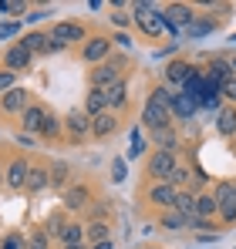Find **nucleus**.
<instances>
[{"label": "nucleus", "instance_id": "1", "mask_svg": "<svg viewBox=\"0 0 236 249\" xmlns=\"http://www.w3.org/2000/svg\"><path fill=\"white\" fill-rule=\"evenodd\" d=\"M176 168H179V162H176V152L156 148V152H152V159H149V165H145V172H149V178H156V182H169Z\"/></svg>", "mask_w": 236, "mask_h": 249}, {"label": "nucleus", "instance_id": "2", "mask_svg": "<svg viewBox=\"0 0 236 249\" xmlns=\"http://www.w3.org/2000/svg\"><path fill=\"white\" fill-rule=\"evenodd\" d=\"M78 41H84V27L75 20H58L51 27V47L54 51H64L68 44H78Z\"/></svg>", "mask_w": 236, "mask_h": 249}, {"label": "nucleus", "instance_id": "3", "mask_svg": "<svg viewBox=\"0 0 236 249\" xmlns=\"http://www.w3.org/2000/svg\"><path fill=\"white\" fill-rule=\"evenodd\" d=\"M162 14V20H165V27H169V34H186V27L193 24V10L186 7V3H169L165 10H158Z\"/></svg>", "mask_w": 236, "mask_h": 249}, {"label": "nucleus", "instance_id": "4", "mask_svg": "<svg viewBox=\"0 0 236 249\" xmlns=\"http://www.w3.org/2000/svg\"><path fill=\"white\" fill-rule=\"evenodd\" d=\"M88 81H91V88H112V84H118L121 81V61H105V64L91 68Z\"/></svg>", "mask_w": 236, "mask_h": 249}, {"label": "nucleus", "instance_id": "5", "mask_svg": "<svg viewBox=\"0 0 236 249\" xmlns=\"http://www.w3.org/2000/svg\"><path fill=\"white\" fill-rule=\"evenodd\" d=\"M216 206H219V219L223 222H236V182H219Z\"/></svg>", "mask_w": 236, "mask_h": 249}, {"label": "nucleus", "instance_id": "6", "mask_svg": "<svg viewBox=\"0 0 236 249\" xmlns=\"http://www.w3.org/2000/svg\"><path fill=\"white\" fill-rule=\"evenodd\" d=\"M132 17H135V24L142 27V34H149V37H162V34H169V27H165L158 7H156V10H135Z\"/></svg>", "mask_w": 236, "mask_h": 249}, {"label": "nucleus", "instance_id": "7", "mask_svg": "<svg viewBox=\"0 0 236 249\" xmlns=\"http://www.w3.org/2000/svg\"><path fill=\"white\" fill-rule=\"evenodd\" d=\"M169 122H172V111H169V108H162V105H152V101H145V108H142V124H145L149 131L169 128Z\"/></svg>", "mask_w": 236, "mask_h": 249}, {"label": "nucleus", "instance_id": "8", "mask_svg": "<svg viewBox=\"0 0 236 249\" xmlns=\"http://www.w3.org/2000/svg\"><path fill=\"white\" fill-rule=\"evenodd\" d=\"M17 44H20L31 57H34V54H54V47H51V34H44V31H31V34H24Z\"/></svg>", "mask_w": 236, "mask_h": 249}, {"label": "nucleus", "instance_id": "9", "mask_svg": "<svg viewBox=\"0 0 236 249\" xmlns=\"http://www.w3.org/2000/svg\"><path fill=\"white\" fill-rule=\"evenodd\" d=\"M176 196H179L176 185H169V182H156V185L149 189L145 199H149L152 206H158V209H176Z\"/></svg>", "mask_w": 236, "mask_h": 249}, {"label": "nucleus", "instance_id": "10", "mask_svg": "<svg viewBox=\"0 0 236 249\" xmlns=\"http://www.w3.org/2000/svg\"><path fill=\"white\" fill-rule=\"evenodd\" d=\"M27 175H31V165H27V159H14L7 172H3V182L10 185V189H27Z\"/></svg>", "mask_w": 236, "mask_h": 249}, {"label": "nucleus", "instance_id": "11", "mask_svg": "<svg viewBox=\"0 0 236 249\" xmlns=\"http://www.w3.org/2000/svg\"><path fill=\"white\" fill-rule=\"evenodd\" d=\"M112 54V41L108 37H88L84 41V51H81V57L88 61V64H98V61H105Z\"/></svg>", "mask_w": 236, "mask_h": 249}, {"label": "nucleus", "instance_id": "12", "mask_svg": "<svg viewBox=\"0 0 236 249\" xmlns=\"http://www.w3.org/2000/svg\"><path fill=\"white\" fill-rule=\"evenodd\" d=\"M47 108H40V105H31L24 115H20V124H24V135H40L44 131V122H47Z\"/></svg>", "mask_w": 236, "mask_h": 249}, {"label": "nucleus", "instance_id": "13", "mask_svg": "<svg viewBox=\"0 0 236 249\" xmlns=\"http://www.w3.org/2000/svg\"><path fill=\"white\" fill-rule=\"evenodd\" d=\"M3 68L7 71H31V54L20 47V44H14V47H7V54H3Z\"/></svg>", "mask_w": 236, "mask_h": 249}, {"label": "nucleus", "instance_id": "14", "mask_svg": "<svg viewBox=\"0 0 236 249\" xmlns=\"http://www.w3.org/2000/svg\"><path fill=\"white\" fill-rule=\"evenodd\" d=\"M64 128L71 131V138H75V142H81L84 135H91V118H88L84 111H71V115L64 118Z\"/></svg>", "mask_w": 236, "mask_h": 249}, {"label": "nucleus", "instance_id": "15", "mask_svg": "<svg viewBox=\"0 0 236 249\" xmlns=\"http://www.w3.org/2000/svg\"><path fill=\"white\" fill-rule=\"evenodd\" d=\"M31 108V91H24V88H14V91H7L3 94V111H27Z\"/></svg>", "mask_w": 236, "mask_h": 249}, {"label": "nucleus", "instance_id": "16", "mask_svg": "<svg viewBox=\"0 0 236 249\" xmlns=\"http://www.w3.org/2000/svg\"><path fill=\"white\" fill-rule=\"evenodd\" d=\"M115 128H118L115 111H101L98 118H91V135L95 138H108V135H115Z\"/></svg>", "mask_w": 236, "mask_h": 249}, {"label": "nucleus", "instance_id": "17", "mask_svg": "<svg viewBox=\"0 0 236 249\" xmlns=\"http://www.w3.org/2000/svg\"><path fill=\"white\" fill-rule=\"evenodd\" d=\"M196 111H199L196 98H189V94H176V101H172V115H176L179 122H189Z\"/></svg>", "mask_w": 236, "mask_h": 249}, {"label": "nucleus", "instance_id": "18", "mask_svg": "<svg viewBox=\"0 0 236 249\" xmlns=\"http://www.w3.org/2000/svg\"><path fill=\"white\" fill-rule=\"evenodd\" d=\"M101 111H108L105 88H91V94H88V101H84V115H88V118H98Z\"/></svg>", "mask_w": 236, "mask_h": 249}, {"label": "nucleus", "instance_id": "19", "mask_svg": "<svg viewBox=\"0 0 236 249\" xmlns=\"http://www.w3.org/2000/svg\"><path fill=\"white\" fill-rule=\"evenodd\" d=\"M88 202H91V192H88V185H71V189L64 192V206L75 209V212H78V209H84Z\"/></svg>", "mask_w": 236, "mask_h": 249}, {"label": "nucleus", "instance_id": "20", "mask_svg": "<svg viewBox=\"0 0 236 249\" xmlns=\"http://www.w3.org/2000/svg\"><path fill=\"white\" fill-rule=\"evenodd\" d=\"M105 98H108V111L125 108V105H128V88H125V81H118V84H112V88H105Z\"/></svg>", "mask_w": 236, "mask_h": 249}, {"label": "nucleus", "instance_id": "21", "mask_svg": "<svg viewBox=\"0 0 236 249\" xmlns=\"http://www.w3.org/2000/svg\"><path fill=\"white\" fill-rule=\"evenodd\" d=\"M202 88H206V71H199V68H193V74L186 78V84H182V94H189V98H202Z\"/></svg>", "mask_w": 236, "mask_h": 249}, {"label": "nucleus", "instance_id": "22", "mask_svg": "<svg viewBox=\"0 0 236 249\" xmlns=\"http://www.w3.org/2000/svg\"><path fill=\"white\" fill-rule=\"evenodd\" d=\"M84 236H88V229L81 222H68L64 232H61V243L64 246H84Z\"/></svg>", "mask_w": 236, "mask_h": 249}, {"label": "nucleus", "instance_id": "23", "mask_svg": "<svg viewBox=\"0 0 236 249\" xmlns=\"http://www.w3.org/2000/svg\"><path fill=\"white\" fill-rule=\"evenodd\" d=\"M193 74V64H186V61H172L169 68H165V78L176 84H186V78Z\"/></svg>", "mask_w": 236, "mask_h": 249}, {"label": "nucleus", "instance_id": "24", "mask_svg": "<svg viewBox=\"0 0 236 249\" xmlns=\"http://www.w3.org/2000/svg\"><path fill=\"white\" fill-rule=\"evenodd\" d=\"M216 131H219V135H233L236 131V111L233 108H219V115H216Z\"/></svg>", "mask_w": 236, "mask_h": 249}, {"label": "nucleus", "instance_id": "25", "mask_svg": "<svg viewBox=\"0 0 236 249\" xmlns=\"http://www.w3.org/2000/svg\"><path fill=\"white\" fill-rule=\"evenodd\" d=\"M51 185V172L47 168H31V175H27V189L31 192H44Z\"/></svg>", "mask_w": 236, "mask_h": 249}, {"label": "nucleus", "instance_id": "26", "mask_svg": "<svg viewBox=\"0 0 236 249\" xmlns=\"http://www.w3.org/2000/svg\"><path fill=\"white\" fill-rule=\"evenodd\" d=\"M206 78H213V81H216V84H226V81H230V78H233V74H230V64L216 57V61H213V64L206 68Z\"/></svg>", "mask_w": 236, "mask_h": 249}, {"label": "nucleus", "instance_id": "27", "mask_svg": "<svg viewBox=\"0 0 236 249\" xmlns=\"http://www.w3.org/2000/svg\"><path fill=\"white\" fill-rule=\"evenodd\" d=\"M152 142H156L158 148H165V152H176V145H179V138H176L172 128H158V131H152Z\"/></svg>", "mask_w": 236, "mask_h": 249}, {"label": "nucleus", "instance_id": "28", "mask_svg": "<svg viewBox=\"0 0 236 249\" xmlns=\"http://www.w3.org/2000/svg\"><path fill=\"white\" fill-rule=\"evenodd\" d=\"M216 212H219L216 196H196V215H199V219H213Z\"/></svg>", "mask_w": 236, "mask_h": 249}, {"label": "nucleus", "instance_id": "29", "mask_svg": "<svg viewBox=\"0 0 236 249\" xmlns=\"http://www.w3.org/2000/svg\"><path fill=\"white\" fill-rule=\"evenodd\" d=\"M162 226H165V229H189V219H186L179 209H165V212H162Z\"/></svg>", "mask_w": 236, "mask_h": 249}, {"label": "nucleus", "instance_id": "30", "mask_svg": "<svg viewBox=\"0 0 236 249\" xmlns=\"http://www.w3.org/2000/svg\"><path fill=\"white\" fill-rule=\"evenodd\" d=\"M176 209H179L186 219H196V196H193V192H179V196H176Z\"/></svg>", "mask_w": 236, "mask_h": 249}, {"label": "nucleus", "instance_id": "31", "mask_svg": "<svg viewBox=\"0 0 236 249\" xmlns=\"http://www.w3.org/2000/svg\"><path fill=\"white\" fill-rule=\"evenodd\" d=\"M145 152H149L145 135H142L138 128H132V148H128V159H138V155H145Z\"/></svg>", "mask_w": 236, "mask_h": 249}, {"label": "nucleus", "instance_id": "32", "mask_svg": "<svg viewBox=\"0 0 236 249\" xmlns=\"http://www.w3.org/2000/svg\"><path fill=\"white\" fill-rule=\"evenodd\" d=\"M64 131V122L58 118V115H47V122H44V131H40V138H58Z\"/></svg>", "mask_w": 236, "mask_h": 249}, {"label": "nucleus", "instance_id": "33", "mask_svg": "<svg viewBox=\"0 0 236 249\" xmlns=\"http://www.w3.org/2000/svg\"><path fill=\"white\" fill-rule=\"evenodd\" d=\"M108 229H112V226L98 219V222L88 226V239H91V243H105V239H108Z\"/></svg>", "mask_w": 236, "mask_h": 249}, {"label": "nucleus", "instance_id": "34", "mask_svg": "<svg viewBox=\"0 0 236 249\" xmlns=\"http://www.w3.org/2000/svg\"><path fill=\"white\" fill-rule=\"evenodd\" d=\"M149 101H152V105H162V108H169V111H172V101H176V94H169V88L162 84V88H156V91H152V98H149Z\"/></svg>", "mask_w": 236, "mask_h": 249}, {"label": "nucleus", "instance_id": "35", "mask_svg": "<svg viewBox=\"0 0 236 249\" xmlns=\"http://www.w3.org/2000/svg\"><path fill=\"white\" fill-rule=\"evenodd\" d=\"M51 185H58V189H64V185H68V165H64V162L51 165Z\"/></svg>", "mask_w": 236, "mask_h": 249}, {"label": "nucleus", "instance_id": "36", "mask_svg": "<svg viewBox=\"0 0 236 249\" xmlns=\"http://www.w3.org/2000/svg\"><path fill=\"white\" fill-rule=\"evenodd\" d=\"M209 31H213V24H209V20H193V24L186 27V34H189V37H206Z\"/></svg>", "mask_w": 236, "mask_h": 249}, {"label": "nucleus", "instance_id": "37", "mask_svg": "<svg viewBox=\"0 0 236 249\" xmlns=\"http://www.w3.org/2000/svg\"><path fill=\"white\" fill-rule=\"evenodd\" d=\"M27 10V3H20V0H0V14H24Z\"/></svg>", "mask_w": 236, "mask_h": 249}, {"label": "nucleus", "instance_id": "38", "mask_svg": "<svg viewBox=\"0 0 236 249\" xmlns=\"http://www.w3.org/2000/svg\"><path fill=\"white\" fill-rule=\"evenodd\" d=\"M189 178H193V172H189V168H176V172H172V178H169V185H186V182H189Z\"/></svg>", "mask_w": 236, "mask_h": 249}, {"label": "nucleus", "instance_id": "39", "mask_svg": "<svg viewBox=\"0 0 236 249\" xmlns=\"http://www.w3.org/2000/svg\"><path fill=\"white\" fill-rule=\"evenodd\" d=\"M112 178L115 182H125V159H115L112 162Z\"/></svg>", "mask_w": 236, "mask_h": 249}, {"label": "nucleus", "instance_id": "40", "mask_svg": "<svg viewBox=\"0 0 236 249\" xmlns=\"http://www.w3.org/2000/svg\"><path fill=\"white\" fill-rule=\"evenodd\" d=\"M27 249H47V232H34L31 243H27Z\"/></svg>", "mask_w": 236, "mask_h": 249}, {"label": "nucleus", "instance_id": "41", "mask_svg": "<svg viewBox=\"0 0 236 249\" xmlns=\"http://www.w3.org/2000/svg\"><path fill=\"white\" fill-rule=\"evenodd\" d=\"M0 91H14V71H0Z\"/></svg>", "mask_w": 236, "mask_h": 249}, {"label": "nucleus", "instance_id": "42", "mask_svg": "<svg viewBox=\"0 0 236 249\" xmlns=\"http://www.w3.org/2000/svg\"><path fill=\"white\" fill-rule=\"evenodd\" d=\"M47 232H51V236H61V232H64V222H61V215H54V219L47 222Z\"/></svg>", "mask_w": 236, "mask_h": 249}, {"label": "nucleus", "instance_id": "43", "mask_svg": "<svg viewBox=\"0 0 236 249\" xmlns=\"http://www.w3.org/2000/svg\"><path fill=\"white\" fill-rule=\"evenodd\" d=\"M223 98L226 101H236V78H230V81L223 84Z\"/></svg>", "mask_w": 236, "mask_h": 249}, {"label": "nucleus", "instance_id": "44", "mask_svg": "<svg viewBox=\"0 0 236 249\" xmlns=\"http://www.w3.org/2000/svg\"><path fill=\"white\" fill-rule=\"evenodd\" d=\"M17 31H20V27H17L14 20H10V24H0V37H14Z\"/></svg>", "mask_w": 236, "mask_h": 249}, {"label": "nucleus", "instance_id": "45", "mask_svg": "<svg viewBox=\"0 0 236 249\" xmlns=\"http://www.w3.org/2000/svg\"><path fill=\"white\" fill-rule=\"evenodd\" d=\"M115 41L121 44V47H132V37H128V34H115Z\"/></svg>", "mask_w": 236, "mask_h": 249}, {"label": "nucleus", "instance_id": "46", "mask_svg": "<svg viewBox=\"0 0 236 249\" xmlns=\"http://www.w3.org/2000/svg\"><path fill=\"white\" fill-rule=\"evenodd\" d=\"M112 20H115L118 27H125V24H128V17H125V14H112Z\"/></svg>", "mask_w": 236, "mask_h": 249}, {"label": "nucleus", "instance_id": "47", "mask_svg": "<svg viewBox=\"0 0 236 249\" xmlns=\"http://www.w3.org/2000/svg\"><path fill=\"white\" fill-rule=\"evenodd\" d=\"M91 249H112V239H105V243H95Z\"/></svg>", "mask_w": 236, "mask_h": 249}, {"label": "nucleus", "instance_id": "48", "mask_svg": "<svg viewBox=\"0 0 236 249\" xmlns=\"http://www.w3.org/2000/svg\"><path fill=\"white\" fill-rule=\"evenodd\" d=\"M64 249H84V246H64Z\"/></svg>", "mask_w": 236, "mask_h": 249}, {"label": "nucleus", "instance_id": "49", "mask_svg": "<svg viewBox=\"0 0 236 249\" xmlns=\"http://www.w3.org/2000/svg\"><path fill=\"white\" fill-rule=\"evenodd\" d=\"M0 182H3V172H0Z\"/></svg>", "mask_w": 236, "mask_h": 249}]
</instances>
